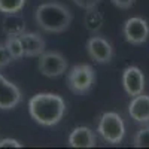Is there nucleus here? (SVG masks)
<instances>
[{
  "mask_svg": "<svg viewBox=\"0 0 149 149\" xmlns=\"http://www.w3.org/2000/svg\"><path fill=\"white\" fill-rule=\"evenodd\" d=\"M128 115L139 124H149V95H134L128 104Z\"/></svg>",
  "mask_w": 149,
  "mask_h": 149,
  "instance_id": "9d476101",
  "label": "nucleus"
},
{
  "mask_svg": "<svg viewBox=\"0 0 149 149\" xmlns=\"http://www.w3.org/2000/svg\"><path fill=\"white\" fill-rule=\"evenodd\" d=\"M124 39L131 45H142L149 39V26L146 19L140 17L128 18L122 26Z\"/></svg>",
  "mask_w": 149,
  "mask_h": 149,
  "instance_id": "423d86ee",
  "label": "nucleus"
},
{
  "mask_svg": "<svg viewBox=\"0 0 149 149\" xmlns=\"http://www.w3.org/2000/svg\"><path fill=\"white\" fill-rule=\"evenodd\" d=\"M97 133L100 137L110 143V145H118L122 142L125 136V124L116 112H106L100 116L97 124Z\"/></svg>",
  "mask_w": 149,
  "mask_h": 149,
  "instance_id": "7ed1b4c3",
  "label": "nucleus"
},
{
  "mask_svg": "<svg viewBox=\"0 0 149 149\" xmlns=\"http://www.w3.org/2000/svg\"><path fill=\"white\" fill-rule=\"evenodd\" d=\"M95 82V72L90 64H76L67 73V86L74 94L84 95L91 91Z\"/></svg>",
  "mask_w": 149,
  "mask_h": 149,
  "instance_id": "20e7f679",
  "label": "nucleus"
},
{
  "mask_svg": "<svg viewBox=\"0 0 149 149\" xmlns=\"http://www.w3.org/2000/svg\"><path fill=\"white\" fill-rule=\"evenodd\" d=\"M5 48L12 60H21L24 57V49L18 36H8L5 40Z\"/></svg>",
  "mask_w": 149,
  "mask_h": 149,
  "instance_id": "2eb2a0df",
  "label": "nucleus"
},
{
  "mask_svg": "<svg viewBox=\"0 0 149 149\" xmlns=\"http://www.w3.org/2000/svg\"><path fill=\"white\" fill-rule=\"evenodd\" d=\"M97 145L95 133L88 127H76L69 136V146L72 148H94Z\"/></svg>",
  "mask_w": 149,
  "mask_h": 149,
  "instance_id": "f8f14e48",
  "label": "nucleus"
},
{
  "mask_svg": "<svg viewBox=\"0 0 149 149\" xmlns=\"http://www.w3.org/2000/svg\"><path fill=\"white\" fill-rule=\"evenodd\" d=\"M86 54L98 64H107L113 57V48L102 36H93L86 40Z\"/></svg>",
  "mask_w": 149,
  "mask_h": 149,
  "instance_id": "0eeeda50",
  "label": "nucleus"
},
{
  "mask_svg": "<svg viewBox=\"0 0 149 149\" xmlns=\"http://www.w3.org/2000/svg\"><path fill=\"white\" fill-rule=\"evenodd\" d=\"M2 30L6 36H19L26 31V19L18 14H6Z\"/></svg>",
  "mask_w": 149,
  "mask_h": 149,
  "instance_id": "ddd939ff",
  "label": "nucleus"
},
{
  "mask_svg": "<svg viewBox=\"0 0 149 149\" xmlns=\"http://www.w3.org/2000/svg\"><path fill=\"white\" fill-rule=\"evenodd\" d=\"M21 100H22L21 90L0 73V109L10 110L17 107L21 103Z\"/></svg>",
  "mask_w": 149,
  "mask_h": 149,
  "instance_id": "1a4fd4ad",
  "label": "nucleus"
},
{
  "mask_svg": "<svg viewBox=\"0 0 149 149\" xmlns=\"http://www.w3.org/2000/svg\"><path fill=\"white\" fill-rule=\"evenodd\" d=\"M26 0H0V12L2 14H18L24 8Z\"/></svg>",
  "mask_w": 149,
  "mask_h": 149,
  "instance_id": "dca6fc26",
  "label": "nucleus"
},
{
  "mask_svg": "<svg viewBox=\"0 0 149 149\" xmlns=\"http://www.w3.org/2000/svg\"><path fill=\"white\" fill-rule=\"evenodd\" d=\"M69 67V63L63 54L57 51H45L39 55L37 60V69L46 78H58Z\"/></svg>",
  "mask_w": 149,
  "mask_h": 149,
  "instance_id": "39448f33",
  "label": "nucleus"
},
{
  "mask_svg": "<svg viewBox=\"0 0 149 149\" xmlns=\"http://www.w3.org/2000/svg\"><path fill=\"white\" fill-rule=\"evenodd\" d=\"M110 2L113 3L116 8H119V9H130L134 5L136 0H110Z\"/></svg>",
  "mask_w": 149,
  "mask_h": 149,
  "instance_id": "412c9836",
  "label": "nucleus"
},
{
  "mask_svg": "<svg viewBox=\"0 0 149 149\" xmlns=\"http://www.w3.org/2000/svg\"><path fill=\"white\" fill-rule=\"evenodd\" d=\"M145 74L137 66H128L122 72V86L131 97L145 91Z\"/></svg>",
  "mask_w": 149,
  "mask_h": 149,
  "instance_id": "6e6552de",
  "label": "nucleus"
},
{
  "mask_svg": "<svg viewBox=\"0 0 149 149\" xmlns=\"http://www.w3.org/2000/svg\"><path fill=\"white\" fill-rule=\"evenodd\" d=\"M72 2L76 5V6H79V8H82V9H91V8H95L98 3L102 2V0H72Z\"/></svg>",
  "mask_w": 149,
  "mask_h": 149,
  "instance_id": "6ab92c4d",
  "label": "nucleus"
},
{
  "mask_svg": "<svg viewBox=\"0 0 149 149\" xmlns=\"http://www.w3.org/2000/svg\"><path fill=\"white\" fill-rule=\"evenodd\" d=\"M22 145L17 139H2L0 140V148H21Z\"/></svg>",
  "mask_w": 149,
  "mask_h": 149,
  "instance_id": "aec40b11",
  "label": "nucleus"
},
{
  "mask_svg": "<svg viewBox=\"0 0 149 149\" xmlns=\"http://www.w3.org/2000/svg\"><path fill=\"white\" fill-rule=\"evenodd\" d=\"M133 145L136 148H149V125L142 127L137 133L134 134Z\"/></svg>",
  "mask_w": 149,
  "mask_h": 149,
  "instance_id": "f3484780",
  "label": "nucleus"
},
{
  "mask_svg": "<svg viewBox=\"0 0 149 149\" xmlns=\"http://www.w3.org/2000/svg\"><path fill=\"white\" fill-rule=\"evenodd\" d=\"M36 24L48 33H63L73 21V15L67 6L57 2L42 3L34 10Z\"/></svg>",
  "mask_w": 149,
  "mask_h": 149,
  "instance_id": "f03ea898",
  "label": "nucleus"
},
{
  "mask_svg": "<svg viewBox=\"0 0 149 149\" xmlns=\"http://www.w3.org/2000/svg\"><path fill=\"white\" fill-rule=\"evenodd\" d=\"M104 24V18L102 15V12H98L97 6L91 8V9H86L85 15H84V26L88 31H98Z\"/></svg>",
  "mask_w": 149,
  "mask_h": 149,
  "instance_id": "4468645a",
  "label": "nucleus"
},
{
  "mask_svg": "<svg viewBox=\"0 0 149 149\" xmlns=\"http://www.w3.org/2000/svg\"><path fill=\"white\" fill-rule=\"evenodd\" d=\"M10 61H12V58H10V55L8 54V51H6L5 43H0V69L6 67Z\"/></svg>",
  "mask_w": 149,
  "mask_h": 149,
  "instance_id": "a211bd4d",
  "label": "nucleus"
},
{
  "mask_svg": "<svg viewBox=\"0 0 149 149\" xmlns=\"http://www.w3.org/2000/svg\"><path fill=\"white\" fill-rule=\"evenodd\" d=\"M22 49H24V57H39L42 52H45V40L39 33L33 31H24L22 34L18 36Z\"/></svg>",
  "mask_w": 149,
  "mask_h": 149,
  "instance_id": "9b49d317",
  "label": "nucleus"
},
{
  "mask_svg": "<svg viewBox=\"0 0 149 149\" xmlns=\"http://www.w3.org/2000/svg\"><path fill=\"white\" fill-rule=\"evenodd\" d=\"M29 113L39 125L54 127L66 113V102L54 93H37L29 102Z\"/></svg>",
  "mask_w": 149,
  "mask_h": 149,
  "instance_id": "f257e3e1",
  "label": "nucleus"
}]
</instances>
